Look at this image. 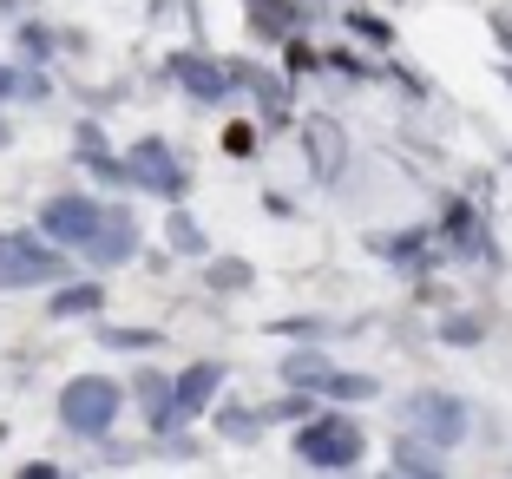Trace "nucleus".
<instances>
[{
	"label": "nucleus",
	"instance_id": "nucleus-5",
	"mask_svg": "<svg viewBox=\"0 0 512 479\" xmlns=\"http://www.w3.org/2000/svg\"><path fill=\"white\" fill-rule=\"evenodd\" d=\"M296 460H309V466H355L362 460V427L342 420V414L309 420V427L296 434Z\"/></svg>",
	"mask_w": 512,
	"mask_h": 479
},
{
	"label": "nucleus",
	"instance_id": "nucleus-3",
	"mask_svg": "<svg viewBox=\"0 0 512 479\" xmlns=\"http://www.w3.org/2000/svg\"><path fill=\"white\" fill-rule=\"evenodd\" d=\"M99 217H106V197L60 191V197H46V210H40V237L53 243V250H86V237L99 230Z\"/></svg>",
	"mask_w": 512,
	"mask_h": 479
},
{
	"label": "nucleus",
	"instance_id": "nucleus-7",
	"mask_svg": "<svg viewBox=\"0 0 512 479\" xmlns=\"http://www.w3.org/2000/svg\"><path fill=\"white\" fill-rule=\"evenodd\" d=\"M217 388H224V368H217V361H197V368H184V375L171 381V427H178V420H191V414H204Z\"/></svg>",
	"mask_w": 512,
	"mask_h": 479
},
{
	"label": "nucleus",
	"instance_id": "nucleus-15",
	"mask_svg": "<svg viewBox=\"0 0 512 479\" xmlns=\"http://www.w3.org/2000/svg\"><path fill=\"white\" fill-rule=\"evenodd\" d=\"M20 46H27L33 60H46V46H53V40H46V33H40V27H27V33H20Z\"/></svg>",
	"mask_w": 512,
	"mask_h": 479
},
{
	"label": "nucleus",
	"instance_id": "nucleus-13",
	"mask_svg": "<svg viewBox=\"0 0 512 479\" xmlns=\"http://www.w3.org/2000/svg\"><path fill=\"white\" fill-rule=\"evenodd\" d=\"M171 243H178L184 256H197V250H204V237H197V224H191V217H171Z\"/></svg>",
	"mask_w": 512,
	"mask_h": 479
},
{
	"label": "nucleus",
	"instance_id": "nucleus-8",
	"mask_svg": "<svg viewBox=\"0 0 512 479\" xmlns=\"http://www.w3.org/2000/svg\"><path fill=\"white\" fill-rule=\"evenodd\" d=\"M289 381H296V388H329V394H348V401L375 394V381H368V375H335V368H322L316 355H289Z\"/></svg>",
	"mask_w": 512,
	"mask_h": 479
},
{
	"label": "nucleus",
	"instance_id": "nucleus-6",
	"mask_svg": "<svg viewBox=\"0 0 512 479\" xmlns=\"http://www.w3.org/2000/svg\"><path fill=\"white\" fill-rule=\"evenodd\" d=\"M132 250H138V217L125 204H106V217H99V230L86 237V263L92 270H119V263H132Z\"/></svg>",
	"mask_w": 512,
	"mask_h": 479
},
{
	"label": "nucleus",
	"instance_id": "nucleus-4",
	"mask_svg": "<svg viewBox=\"0 0 512 479\" xmlns=\"http://www.w3.org/2000/svg\"><path fill=\"white\" fill-rule=\"evenodd\" d=\"M119 165H125V184H132V191H151V197L184 191V165H178V151H171L165 138H138Z\"/></svg>",
	"mask_w": 512,
	"mask_h": 479
},
{
	"label": "nucleus",
	"instance_id": "nucleus-12",
	"mask_svg": "<svg viewBox=\"0 0 512 479\" xmlns=\"http://www.w3.org/2000/svg\"><path fill=\"white\" fill-rule=\"evenodd\" d=\"M394 479H447L427 447H394Z\"/></svg>",
	"mask_w": 512,
	"mask_h": 479
},
{
	"label": "nucleus",
	"instance_id": "nucleus-1",
	"mask_svg": "<svg viewBox=\"0 0 512 479\" xmlns=\"http://www.w3.org/2000/svg\"><path fill=\"white\" fill-rule=\"evenodd\" d=\"M60 427L66 434H79V440H106L112 427H119V407H125V388L119 381H106V375H73L60 388Z\"/></svg>",
	"mask_w": 512,
	"mask_h": 479
},
{
	"label": "nucleus",
	"instance_id": "nucleus-16",
	"mask_svg": "<svg viewBox=\"0 0 512 479\" xmlns=\"http://www.w3.org/2000/svg\"><path fill=\"white\" fill-rule=\"evenodd\" d=\"M0 99H20V73L14 66H0Z\"/></svg>",
	"mask_w": 512,
	"mask_h": 479
},
{
	"label": "nucleus",
	"instance_id": "nucleus-2",
	"mask_svg": "<svg viewBox=\"0 0 512 479\" xmlns=\"http://www.w3.org/2000/svg\"><path fill=\"white\" fill-rule=\"evenodd\" d=\"M66 283V250L40 237V230H0V289H46Z\"/></svg>",
	"mask_w": 512,
	"mask_h": 479
},
{
	"label": "nucleus",
	"instance_id": "nucleus-17",
	"mask_svg": "<svg viewBox=\"0 0 512 479\" xmlns=\"http://www.w3.org/2000/svg\"><path fill=\"white\" fill-rule=\"evenodd\" d=\"M7 145H14V132H7V119H0V151H7Z\"/></svg>",
	"mask_w": 512,
	"mask_h": 479
},
{
	"label": "nucleus",
	"instance_id": "nucleus-11",
	"mask_svg": "<svg viewBox=\"0 0 512 479\" xmlns=\"http://www.w3.org/2000/svg\"><path fill=\"white\" fill-rule=\"evenodd\" d=\"M178 79L191 86V99H224V73H217L211 60H191V53H184V60H178Z\"/></svg>",
	"mask_w": 512,
	"mask_h": 479
},
{
	"label": "nucleus",
	"instance_id": "nucleus-9",
	"mask_svg": "<svg viewBox=\"0 0 512 479\" xmlns=\"http://www.w3.org/2000/svg\"><path fill=\"white\" fill-rule=\"evenodd\" d=\"M407 420H414V427H421V434L434 440V447H447V440H460V427H467V414H460V407H453L447 394H421V401L407 407Z\"/></svg>",
	"mask_w": 512,
	"mask_h": 479
},
{
	"label": "nucleus",
	"instance_id": "nucleus-10",
	"mask_svg": "<svg viewBox=\"0 0 512 479\" xmlns=\"http://www.w3.org/2000/svg\"><path fill=\"white\" fill-rule=\"evenodd\" d=\"M99 302H106V289H99V283H53L46 315H53V322H73V315H92Z\"/></svg>",
	"mask_w": 512,
	"mask_h": 479
},
{
	"label": "nucleus",
	"instance_id": "nucleus-14",
	"mask_svg": "<svg viewBox=\"0 0 512 479\" xmlns=\"http://www.w3.org/2000/svg\"><path fill=\"white\" fill-rule=\"evenodd\" d=\"M20 479H66V473L53 460H27V466H20Z\"/></svg>",
	"mask_w": 512,
	"mask_h": 479
}]
</instances>
